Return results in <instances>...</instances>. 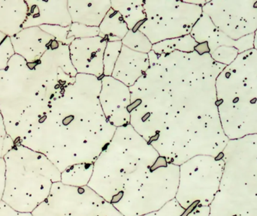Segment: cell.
<instances>
[{
  "instance_id": "6da1fadb",
  "label": "cell",
  "mask_w": 257,
  "mask_h": 216,
  "mask_svg": "<svg viewBox=\"0 0 257 216\" xmlns=\"http://www.w3.org/2000/svg\"><path fill=\"white\" fill-rule=\"evenodd\" d=\"M116 129L99 98L69 85L16 144L43 154L62 173L76 164H93Z\"/></svg>"
},
{
  "instance_id": "7a4b0ae2",
  "label": "cell",
  "mask_w": 257,
  "mask_h": 216,
  "mask_svg": "<svg viewBox=\"0 0 257 216\" xmlns=\"http://www.w3.org/2000/svg\"><path fill=\"white\" fill-rule=\"evenodd\" d=\"M159 157L131 125L119 127L93 163L87 186L113 204L141 183Z\"/></svg>"
},
{
  "instance_id": "3957f363",
  "label": "cell",
  "mask_w": 257,
  "mask_h": 216,
  "mask_svg": "<svg viewBox=\"0 0 257 216\" xmlns=\"http://www.w3.org/2000/svg\"><path fill=\"white\" fill-rule=\"evenodd\" d=\"M220 122L229 140L257 134V51L241 53L216 81Z\"/></svg>"
},
{
  "instance_id": "277c9868",
  "label": "cell",
  "mask_w": 257,
  "mask_h": 216,
  "mask_svg": "<svg viewBox=\"0 0 257 216\" xmlns=\"http://www.w3.org/2000/svg\"><path fill=\"white\" fill-rule=\"evenodd\" d=\"M52 97L34 68L15 54L0 70V111L8 135L18 143L46 111Z\"/></svg>"
},
{
  "instance_id": "5b68a950",
  "label": "cell",
  "mask_w": 257,
  "mask_h": 216,
  "mask_svg": "<svg viewBox=\"0 0 257 216\" xmlns=\"http://www.w3.org/2000/svg\"><path fill=\"white\" fill-rule=\"evenodd\" d=\"M209 216H257V134L229 140Z\"/></svg>"
},
{
  "instance_id": "8992f818",
  "label": "cell",
  "mask_w": 257,
  "mask_h": 216,
  "mask_svg": "<svg viewBox=\"0 0 257 216\" xmlns=\"http://www.w3.org/2000/svg\"><path fill=\"white\" fill-rule=\"evenodd\" d=\"M6 182L3 201L15 210L32 212L46 200L61 172L43 154L15 144L3 156Z\"/></svg>"
},
{
  "instance_id": "52a82bcc",
  "label": "cell",
  "mask_w": 257,
  "mask_h": 216,
  "mask_svg": "<svg viewBox=\"0 0 257 216\" xmlns=\"http://www.w3.org/2000/svg\"><path fill=\"white\" fill-rule=\"evenodd\" d=\"M178 182L179 166L160 156L139 186L122 196L113 206L123 216L156 212L175 199Z\"/></svg>"
},
{
  "instance_id": "ba28073f",
  "label": "cell",
  "mask_w": 257,
  "mask_h": 216,
  "mask_svg": "<svg viewBox=\"0 0 257 216\" xmlns=\"http://www.w3.org/2000/svg\"><path fill=\"white\" fill-rule=\"evenodd\" d=\"M223 168V156L210 155H198L180 165L178 204L184 209L210 206L220 188Z\"/></svg>"
},
{
  "instance_id": "9c48e42d",
  "label": "cell",
  "mask_w": 257,
  "mask_h": 216,
  "mask_svg": "<svg viewBox=\"0 0 257 216\" xmlns=\"http://www.w3.org/2000/svg\"><path fill=\"white\" fill-rule=\"evenodd\" d=\"M147 19L139 31L152 45L187 36L202 15V7L187 2L146 1Z\"/></svg>"
},
{
  "instance_id": "30bf717a",
  "label": "cell",
  "mask_w": 257,
  "mask_h": 216,
  "mask_svg": "<svg viewBox=\"0 0 257 216\" xmlns=\"http://www.w3.org/2000/svg\"><path fill=\"white\" fill-rule=\"evenodd\" d=\"M33 216H123L87 186L53 185L45 201L32 212Z\"/></svg>"
},
{
  "instance_id": "8fae6325",
  "label": "cell",
  "mask_w": 257,
  "mask_h": 216,
  "mask_svg": "<svg viewBox=\"0 0 257 216\" xmlns=\"http://www.w3.org/2000/svg\"><path fill=\"white\" fill-rule=\"evenodd\" d=\"M202 12L232 40L253 35L257 30V0H213L202 6Z\"/></svg>"
},
{
  "instance_id": "7c38bea8",
  "label": "cell",
  "mask_w": 257,
  "mask_h": 216,
  "mask_svg": "<svg viewBox=\"0 0 257 216\" xmlns=\"http://www.w3.org/2000/svg\"><path fill=\"white\" fill-rule=\"evenodd\" d=\"M99 99L107 120L116 128L130 125V88L112 77H104Z\"/></svg>"
},
{
  "instance_id": "4fadbf2b",
  "label": "cell",
  "mask_w": 257,
  "mask_h": 216,
  "mask_svg": "<svg viewBox=\"0 0 257 216\" xmlns=\"http://www.w3.org/2000/svg\"><path fill=\"white\" fill-rule=\"evenodd\" d=\"M107 41L100 36L75 39L69 45L71 60L77 73L97 78L104 73L103 57Z\"/></svg>"
},
{
  "instance_id": "5bb4252c",
  "label": "cell",
  "mask_w": 257,
  "mask_h": 216,
  "mask_svg": "<svg viewBox=\"0 0 257 216\" xmlns=\"http://www.w3.org/2000/svg\"><path fill=\"white\" fill-rule=\"evenodd\" d=\"M25 1L28 10L24 29L44 25L66 27L72 24L68 11V1Z\"/></svg>"
},
{
  "instance_id": "9a60e30c",
  "label": "cell",
  "mask_w": 257,
  "mask_h": 216,
  "mask_svg": "<svg viewBox=\"0 0 257 216\" xmlns=\"http://www.w3.org/2000/svg\"><path fill=\"white\" fill-rule=\"evenodd\" d=\"M190 35L198 44H208L210 54L222 46L234 47L238 50L240 54L253 49L254 34L245 36L238 41L232 40L220 31L209 17L203 12L193 26Z\"/></svg>"
},
{
  "instance_id": "2e32d148",
  "label": "cell",
  "mask_w": 257,
  "mask_h": 216,
  "mask_svg": "<svg viewBox=\"0 0 257 216\" xmlns=\"http://www.w3.org/2000/svg\"><path fill=\"white\" fill-rule=\"evenodd\" d=\"M54 40V37L39 27L23 29L11 37L15 54L21 56L27 63H34L40 60Z\"/></svg>"
},
{
  "instance_id": "e0dca14e",
  "label": "cell",
  "mask_w": 257,
  "mask_h": 216,
  "mask_svg": "<svg viewBox=\"0 0 257 216\" xmlns=\"http://www.w3.org/2000/svg\"><path fill=\"white\" fill-rule=\"evenodd\" d=\"M149 68L148 54L136 52L123 45L111 77L130 87Z\"/></svg>"
},
{
  "instance_id": "ac0fdd59",
  "label": "cell",
  "mask_w": 257,
  "mask_h": 216,
  "mask_svg": "<svg viewBox=\"0 0 257 216\" xmlns=\"http://www.w3.org/2000/svg\"><path fill=\"white\" fill-rule=\"evenodd\" d=\"M111 9V1H68L72 22L88 27H99Z\"/></svg>"
},
{
  "instance_id": "d6986e66",
  "label": "cell",
  "mask_w": 257,
  "mask_h": 216,
  "mask_svg": "<svg viewBox=\"0 0 257 216\" xmlns=\"http://www.w3.org/2000/svg\"><path fill=\"white\" fill-rule=\"evenodd\" d=\"M27 10L25 0H0V32L12 37L22 31Z\"/></svg>"
},
{
  "instance_id": "ffe728a7",
  "label": "cell",
  "mask_w": 257,
  "mask_h": 216,
  "mask_svg": "<svg viewBox=\"0 0 257 216\" xmlns=\"http://www.w3.org/2000/svg\"><path fill=\"white\" fill-rule=\"evenodd\" d=\"M99 28V36L103 38L107 42H120L123 40L128 32L123 17L112 8L105 15Z\"/></svg>"
},
{
  "instance_id": "44dd1931",
  "label": "cell",
  "mask_w": 257,
  "mask_h": 216,
  "mask_svg": "<svg viewBox=\"0 0 257 216\" xmlns=\"http://www.w3.org/2000/svg\"><path fill=\"white\" fill-rule=\"evenodd\" d=\"M111 8L123 17L128 30H139L146 21L143 1H111Z\"/></svg>"
},
{
  "instance_id": "7402d4cb",
  "label": "cell",
  "mask_w": 257,
  "mask_h": 216,
  "mask_svg": "<svg viewBox=\"0 0 257 216\" xmlns=\"http://www.w3.org/2000/svg\"><path fill=\"white\" fill-rule=\"evenodd\" d=\"M198 43L190 35L176 38V39H168L159 43L153 45L152 51L156 54H169L175 51L183 53H191L195 51V48Z\"/></svg>"
},
{
  "instance_id": "603a6c76",
  "label": "cell",
  "mask_w": 257,
  "mask_h": 216,
  "mask_svg": "<svg viewBox=\"0 0 257 216\" xmlns=\"http://www.w3.org/2000/svg\"><path fill=\"white\" fill-rule=\"evenodd\" d=\"M93 164L69 167L61 173V182L71 186H87L93 174Z\"/></svg>"
},
{
  "instance_id": "cb8c5ba5",
  "label": "cell",
  "mask_w": 257,
  "mask_h": 216,
  "mask_svg": "<svg viewBox=\"0 0 257 216\" xmlns=\"http://www.w3.org/2000/svg\"><path fill=\"white\" fill-rule=\"evenodd\" d=\"M123 46L142 54H149L153 45L149 39L139 30H128L126 36L121 41Z\"/></svg>"
},
{
  "instance_id": "d4e9b609",
  "label": "cell",
  "mask_w": 257,
  "mask_h": 216,
  "mask_svg": "<svg viewBox=\"0 0 257 216\" xmlns=\"http://www.w3.org/2000/svg\"><path fill=\"white\" fill-rule=\"evenodd\" d=\"M123 44L120 42H107L104 52L103 66L105 77H111L114 69L117 59L120 56Z\"/></svg>"
},
{
  "instance_id": "484cf974",
  "label": "cell",
  "mask_w": 257,
  "mask_h": 216,
  "mask_svg": "<svg viewBox=\"0 0 257 216\" xmlns=\"http://www.w3.org/2000/svg\"><path fill=\"white\" fill-rule=\"evenodd\" d=\"M240 53L234 47L222 46L211 53V58L216 63L227 66L235 61Z\"/></svg>"
},
{
  "instance_id": "4316f807",
  "label": "cell",
  "mask_w": 257,
  "mask_h": 216,
  "mask_svg": "<svg viewBox=\"0 0 257 216\" xmlns=\"http://www.w3.org/2000/svg\"><path fill=\"white\" fill-rule=\"evenodd\" d=\"M39 27L41 30L54 37V40L67 46H69L75 40L74 38H71V39L68 38L70 26L64 27L57 25H44Z\"/></svg>"
},
{
  "instance_id": "83f0119b",
  "label": "cell",
  "mask_w": 257,
  "mask_h": 216,
  "mask_svg": "<svg viewBox=\"0 0 257 216\" xmlns=\"http://www.w3.org/2000/svg\"><path fill=\"white\" fill-rule=\"evenodd\" d=\"M99 35V27H88L78 23H72L70 26L68 38L75 39L97 37Z\"/></svg>"
},
{
  "instance_id": "f1b7e54d",
  "label": "cell",
  "mask_w": 257,
  "mask_h": 216,
  "mask_svg": "<svg viewBox=\"0 0 257 216\" xmlns=\"http://www.w3.org/2000/svg\"><path fill=\"white\" fill-rule=\"evenodd\" d=\"M15 54L11 37L0 32V70L7 68L9 60Z\"/></svg>"
},
{
  "instance_id": "f546056e",
  "label": "cell",
  "mask_w": 257,
  "mask_h": 216,
  "mask_svg": "<svg viewBox=\"0 0 257 216\" xmlns=\"http://www.w3.org/2000/svg\"><path fill=\"white\" fill-rule=\"evenodd\" d=\"M185 209H183L175 199L168 203L160 210L142 216H181Z\"/></svg>"
},
{
  "instance_id": "4dcf8cb0",
  "label": "cell",
  "mask_w": 257,
  "mask_h": 216,
  "mask_svg": "<svg viewBox=\"0 0 257 216\" xmlns=\"http://www.w3.org/2000/svg\"><path fill=\"white\" fill-rule=\"evenodd\" d=\"M210 206H196L185 209L181 216H209Z\"/></svg>"
},
{
  "instance_id": "1f68e13d",
  "label": "cell",
  "mask_w": 257,
  "mask_h": 216,
  "mask_svg": "<svg viewBox=\"0 0 257 216\" xmlns=\"http://www.w3.org/2000/svg\"><path fill=\"white\" fill-rule=\"evenodd\" d=\"M0 216H33L32 212H22L15 210L2 200L0 202Z\"/></svg>"
},
{
  "instance_id": "d6a6232c",
  "label": "cell",
  "mask_w": 257,
  "mask_h": 216,
  "mask_svg": "<svg viewBox=\"0 0 257 216\" xmlns=\"http://www.w3.org/2000/svg\"><path fill=\"white\" fill-rule=\"evenodd\" d=\"M6 182V164L4 158H0V202L3 200Z\"/></svg>"
},
{
  "instance_id": "836d02e7",
  "label": "cell",
  "mask_w": 257,
  "mask_h": 216,
  "mask_svg": "<svg viewBox=\"0 0 257 216\" xmlns=\"http://www.w3.org/2000/svg\"><path fill=\"white\" fill-rule=\"evenodd\" d=\"M7 135L3 116H2L1 111H0V158H3V155H4V143Z\"/></svg>"
},
{
  "instance_id": "e575fe53",
  "label": "cell",
  "mask_w": 257,
  "mask_h": 216,
  "mask_svg": "<svg viewBox=\"0 0 257 216\" xmlns=\"http://www.w3.org/2000/svg\"><path fill=\"white\" fill-rule=\"evenodd\" d=\"M253 49L257 51V30L254 33V39H253Z\"/></svg>"
}]
</instances>
